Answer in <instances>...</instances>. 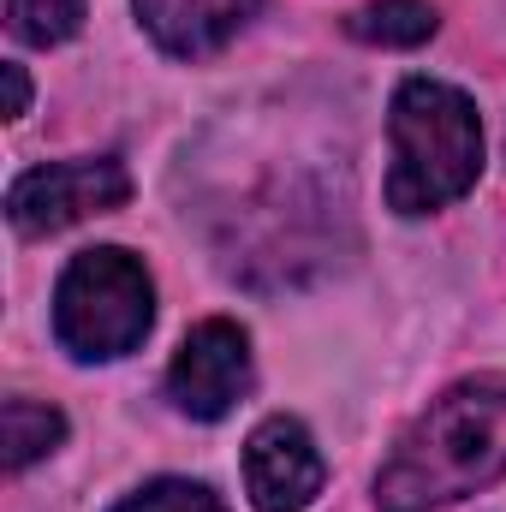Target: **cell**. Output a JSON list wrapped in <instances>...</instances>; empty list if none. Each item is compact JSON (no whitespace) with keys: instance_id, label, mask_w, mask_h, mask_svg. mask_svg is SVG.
<instances>
[{"instance_id":"cell-1","label":"cell","mask_w":506,"mask_h":512,"mask_svg":"<svg viewBox=\"0 0 506 512\" xmlns=\"http://www.w3.org/2000/svg\"><path fill=\"white\" fill-rule=\"evenodd\" d=\"M506 477V376H471L429 399L376 471L381 512H435Z\"/></svg>"},{"instance_id":"cell-2","label":"cell","mask_w":506,"mask_h":512,"mask_svg":"<svg viewBox=\"0 0 506 512\" xmlns=\"http://www.w3.org/2000/svg\"><path fill=\"white\" fill-rule=\"evenodd\" d=\"M387 137H393V173H387V209L393 215L447 209L483 173L477 102L441 78H405L393 90Z\"/></svg>"},{"instance_id":"cell-3","label":"cell","mask_w":506,"mask_h":512,"mask_svg":"<svg viewBox=\"0 0 506 512\" xmlns=\"http://www.w3.org/2000/svg\"><path fill=\"white\" fill-rule=\"evenodd\" d=\"M149 328H155V280L131 251L96 245L66 262L54 286V340L72 358L84 364L126 358L143 346Z\"/></svg>"},{"instance_id":"cell-4","label":"cell","mask_w":506,"mask_h":512,"mask_svg":"<svg viewBox=\"0 0 506 512\" xmlns=\"http://www.w3.org/2000/svg\"><path fill=\"white\" fill-rule=\"evenodd\" d=\"M131 197L126 161L114 155H84V161H48V167H30L12 179L6 191V221L24 233V239H48V233H66L90 215H108Z\"/></svg>"},{"instance_id":"cell-5","label":"cell","mask_w":506,"mask_h":512,"mask_svg":"<svg viewBox=\"0 0 506 512\" xmlns=\"http://www.w3.org/2000/svg\"><path fill=\"white\" fill-rule=\"evenodd\" d=\"M167 393L185 417L197 423H221L245 393H251V340L239 322L227 316H209L185 334V346L173 352V370H167Z\"/></svg>"},{"instance_id":"cell-6","label":"cell","mask_w":506,"mask_h":512,"mask_svg":"<svg viewBox=\"0 0 506 512\" xmlns=\"http://www.w3.org/2000/svg\"><path fill=\"white\" fill-rule=\"evenodd\" d=\"M328 483V465L298 417H262L245 441V489L256 512H304Z\"/></svg>"},{"instance_id":"cell-7","label":"cell","mask_w":506,"mask_h":512,"mask_svg":"<svg viewBox=\"0 0 506 512\" xmlns=\"http://www.w3.org/2000/svg\"><path fill=\"white\" fill-rule=\"evenodd\" d=\"M131 6H137V18H143V30L155 36L161 54L209 60L251 24L262 0H131Z\"/></svg>"},{"instance_id":"cell-8","label":"cell","mask_w":506,"mask_h":512,"mask_svg":"<svg viewBox=\"0 0 506 512\" xmlns=\"http://www.w3.org/2000/svg\"><path fill=\"white\" fill-rule=\"evenodd\" d=\"M435 6H423V0H370V6H358L352 18H346V30L358 36V42H376V48H417V42H429L435 36Z\"/></svg>"},{"instance_id":"cell-9","label":"cell","mask_w":506,"mask_h":512,"mask_svg":"<svg viewBox=\"0 0 506 512\" xmlns=\"http://www.w3.org/2000/svg\"><path fill=\"white\" fill-rule=\"evenodd\" d=\"M0 429H6V471H24L66 441V417L54 405H36V399H6Z\"/></svg>"},{"instance_id":"cell-10","label":"cell","mask_w":506,"mask_h":512,"mask_svg":"<svg viewBox=\"0 0 506 512\" xmlns=\"http://www.w3.org/2000/svg\"><path fill=\"white\" fill-rule=\"evenodd\" d=\"M6 24L30 48H60L84 24V0H6Z\"/></svg>"},{"instance_id":"cell-11","label":"cell","mask_w":506,"mask_h":512,"mask_svg":"<svg viewBox=\"0 0 506 512\" xmlns=\"http://www.w3.org/2000/svg\"><path fill=\"white\" fill-rule=\"evenodd\" d=\"M108 512H227L221 495L209 483H191V477H155L143 489H131L126 501H114Z\"/></svg>"},{"instance_id":"cell-12","label":"cell","mask_w":506,"mask_h":512,"mask_svg":"<svg viewBox=\"0 0 506 512\" xmlns=\"http://www.w3.org/2000/svg\"><path fill=\"white\" fill-rule=\"evenodd\" d=\"M0 78H6V120H24V108H30V78H24V66H0Z\"/></svg>"}]
</instances>
